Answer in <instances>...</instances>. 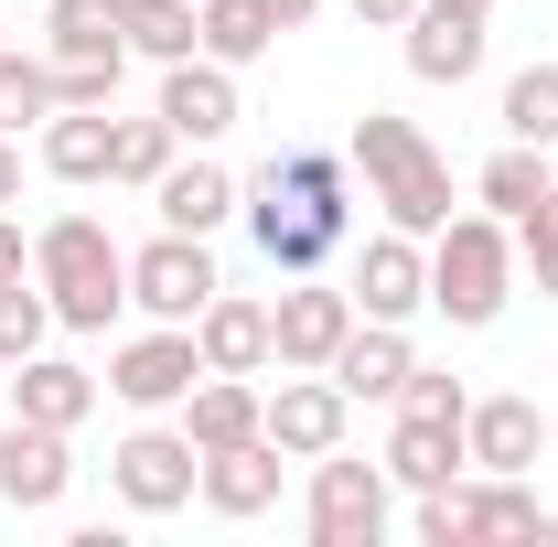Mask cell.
<instances>
[{
	"label": "cell",
	"instance_id": "obj_2",
	"mask_svg": "<svg viewBox=\"0 0 558 547\" xmlns=\"http://www.w3.org/2000/svg\"><path fill=\"white\" fill-rule=\"evenodd\" d=\"M344 161L365 172V205L387 215V226H409V236H440L451 226V161H440V139L418 130V119H398V108H365L344 139Z\"/></svg>",
	"mask_w": 558,
	"mask_h": 547
},
{
	"label": "cell",
	"instance_id": "obj_8",
	"mask_svg": "<svg viewBox=\"0 0 558 547\" xmlns=\"http://www.w3.org/2000/svg\"><path fill=\"white\" fill-rule=\"evenodd\" d=\"M194 376H205V354H194V323H150V333H130L119 354H108V398L140 418L183 409L194 398Z\"/></svg>",
	"mask_w": 558,
	"mask_h": 547
},
{
	"label": "cell",
	"instance_id": "obj_29",
	"mask_svg": "<svg viewBox=\"0 0 558 547\" xmlns=\"http://www.w3.org/2000/svg\"><path fill=\"white\" fill-rule=\"evenodd\" d=\"M54 108H65V97H54V54H22V44H11V54H0V130L22 139V130H44Z\"/></svg>",
	"mask_w": 558,
	"mask_h": 547
},
{
	"label": "cell",
	"instance_id": "obj_39",
	"mask_svg": "<svg viewBox=\"0 0 558 547\" xmlns=\"http://www.w3.org/2000/svg\"><path fill=\"white\" fill-rule=\"evenodd\" d=\"M312 11H323V0H269V22H279V33H301Z\"/></svg>",
	"mask_w": 558,
	"mask_h": 547
},
{
	"label": "cell",
	"instance_id": "obj_21",
	"mask_svg": "<svg viewBox=\"0 0 558 547\" xmlns=\"http://www.w3.org/2000/svg\"><path fill=\"white\" fill-rule=\"evenodd\" d=\"M473 473V451H462V418H409L398 409V429H387V483L398 494H440V483Z\"/></svg>",
	"mask_w": 558,
	"mask_h": 547
},
{
	"label": "cell",
	"instance_id": "obj_37",
	"mask_svg": "<svg viewBox=\"0 0 558 547\" xmlns=\"http://www.w3.org/2000/svg\"><path fill=\"white\" fill-rule=\"evenodd\" d=\"M0 279H33V236H22L11 215H0Z\"/></svg>",
	"mask_w": 558,
	"mask_h": 547
},
{
	"label": "cell",
	"instance_id": "obj_4",
	"mask_svg": "<svg viewBox=\"0 0 558 547\" xmlns=\"http://www.w3.org/2000/svg\"><path fill=\"white\" fill-rule=\"evenodd\" d=\"M505 301H515V226L505 215H451L429 236V312L451 333H484Z\"/></svg>",
	"mask_w": 558,
	"mask_h": 547
},
{
	"label": "cell",
	"instance_id": "obj_5",
	"mask_svg": "<svg viewBox=\"0 0 558 547\" xmlns=\"http://www.w3.org/2000/svg\"><path fill=\"white\" fill-rule=\"evenodd\" d=\"M484 537H558V515L526 494V473H462L418 494V547H484Z\"/></svg>",
	"mask_w": 558,
	"mask_h": 547
},
{
	"label": "cell",
	"instance_id": "obj_12",
	"mask_svg": "<svg viewBox=\"0 0 558 547\" xmlns=\"http://www.w3.org/2000/svg\"><path fill=\"white\" fill-rule=\"evenodd\" d=\"M65 494H75V429L11 418V429H0V505H11V515H54Z\"/></svg>",
	"mask_w": 558,
	"mask_h": 547
},
{
	"label": "cell",
	"instance_id": "obj_33",
	"mask_svg": "<svg viewBox=\"0 0 558 547\" xmlns=\"http://www.w3.org/2000/svg\"><path fill=\"white\" fill-rule=\"evenodd\" d=\"M515 269L537 279V301H558V183L515 215Z\"/></svg>",
	"mask_w": 558,
	"mask_h": 547
},
{
	"label": "cell",
	"instance_id": "obj_27",
	"mask_svg": "<svg viewBox=\"0 0 558 547\" xmlns=\"http://www.w3.org/2000/svg\"><path fill=\"white\" fill-rule=\"evenodd\" d=\"M194 22H205V54H215V65H236V75H247V65L279 44L269 0H194Z\"/></svg>",
	"mask_w": 558,
	"mask_h": 547
},
{
	"label": "cell",
	"instance_id": "obj_31",
	"mask_svg": "<svg viewBox=\"0 0 558 547\" xmlns=\"http://www.w3.org/2000/svg\"><path fill=\"white\" fill-rule=\"evenodd\" d=\"M505 139L558 150V65H515L505 75Z\"/></svg>",
	"mask_w": 558,
	"mask_h": 547
},
{
	"label": "cell",
	"instance_id": "obj_15",
	"mask_svg": "<svg viewBox=\"0 0 558 547\" xmlns=\"http://www.w3.org/2000/svg\"><path fill=\"white\" fill-rule=\"evenodd\" d=\"M279 473H290V451L258 429V440H236V451H205L194 505H205V515H226V526H247V515H269V505H279Z\"/></svg>",
	"mask_w": 558,
	"mask_h": 547
},
{
	"label": "cell",
	"instance_id": "obj_40",
	"mask_svg": "<svg viewBox=\"0 0 558 547\" xmlns=\"http://www.w3.org/2000/svg\"><path fill=\"white\" fill-rule=\"evenodd\" d=\"M418 11H451V22H494V0H418Z\"/></svg>",
	"mask_w": 558,
	"mask_h": 547
},
{
	"label": "cell",
	"instance_id": "obj_20",
	"mask_svg": "<svg viewBox=\"0 0 558 547\" xmlns=\"http://www.w3.org/2000/svg\"><path fill=\"white\" fill-rule=\"evenodd\" d=\"M258 429H269V387L258 376H194V398H183V440L194 451H236Z\"/></svg>",
	"mask_w": 558,
	"mask_h": 547
},
{
	"label": "cell",
	"instance_id": "obj_1",
	"mask_svg": "<svg viewBox=\"0 0 558 547\" xmlns=\"http://www.w3.org/2000/svg\"><path fill=\"white\" fill-rule=\"evenodd\" d=\"M236 215H247V236L279 279L323 269L354 236V161L344 150H269V172L236 183Z\"/></svg>",
	"mask_w": 558,
	"mask_h": 547
},
{
	"label": "cell",
	"instance_id": "obj_13",
	"mask_svg": "<svg viewBox=\"0 0 558 547\" xmlns=\"http://www.w3.org/2000/svg\"><path fill=\"white\" fill-rule=\"evenodd\" d=\"M354 323H365V312H354V290H323V279H312V269H301V279H290V290H279V301H269L279 365H333Z\"/></svg>",
	"mask_w": 558,
	"mask_h": 547
},
{
	"label": "cell",
	"instance_id": "obj_35",
	"mask_svg": "<svg viewBox=\"0 0 558 547\" xmlns=\"http://www.w3.org/2000/svg\"><path fill=\"white\" fill-rule=\"evenodd\" d=\"M398 409H409V418H462V409H473V387H462V376H440V365H409Z\"/></svg>",
	"mask_w": 558,
	"mask_h": 547
},
{
	"label": "cell",
	"instance_id": "obj_3",
	"mask_svg": "<svg viewBox=\"0 0 558 547\" xmlns=\"http://www.w3.org/2000/svg\"><path fill=\"white\" fill-rule=\"evenodd\" d=\"M33 279L54 301V333H108L130 312V247L108 236V215H54L33 226Z\"/></svg>",
	"mask_w": 558,
	"mask_h": 547
},
{
	"label": "cell",
	"instance_id": "obj_14",
	"mask_svg": "<svg viewBox=\"0 0 558 547\" xmlns=\"http://www.w3.org/2000/svg\"><path fill=\"white\" fill-rule=\"evenodd\" d=\"M194 354H205V376H269V365H279L269 301H247V290H215L205 312H194Z\"/></svg>",
	"mask_w": 558,
	"mask_h": 547
},
{
	"label": "cell",
	"instance_id": "obj_19",
	"mask_svg": "<svg viewBox=\"0 0 558 547\" xmlns=\"http://www.w3.org/2000/svg\"><path fill=\"white\" fill-rule=\"evenodd\" d=\"M409 365H418L409 323H354V333H344V354H333L323 376L344 387L354 409H365V398H387V409H398V387H409Z\"/></svg>",
	"mask_w": 558,
	"mask_h": 547
},
{
	"label": "cell",
	"instance_id": "obj_36",
	"mask_svg": "<svg viewBox=\"0 0 558 547\" xmlns=\"http://www.w3.org/2000/svg\"><path fill=\"white\" fill-rule=\"evenodd\" d=\"M344 11H354V22H376V33H409V22H418V0H344Z\"/></svg>",
	"mask_w": 558,
	"mask_h": 547
},
{
	"label": "cell",
	"instance_id": "obj_10",
	"mask_svg": "<svg viewBox=\"0 0 558 547\" xmlns=\"http://www.w3.org/2000/svg\"><path fill=\"white\" fill-rule=\"evenodd\" d=\"M354 312L365 323H418L429 312V236H409V226H376L365 247H354Z\"/></svg>",
	"mask_w": 558,
	"mask_h": 547
},
{
	"label": "cell",
	"instance_id": "obj_28",
	"mask_svg": "<svg viewBox=\"0 0 558 547\" xmlns=\"http://www.w3.org/2000/svg\"><path fill=\"white\" fill-rule=\"evenodd\" d=\"M130 54H140V65H183V54H205L194 0H130Z\"/></svg>",
	"mask_w": 558,
	"mask_h": 547
},
{
	"label": "cell",
	"instance_id": "obj_9",
	"mask_svg": "<svg viewBox=\"0 0 558 547\" xmlns=\"http://www.w3.org/2000/svg\"><path fill=\"white\" fill-rule=\"evenodd\" d=\"M194 483H205V451H194L183 429H130V440L108 451V494H119L130 515H183Z\"/></svg>",
	"mask_w": 558,
	"mask_h": 547
},
{
	"label": "cell",
	"instance_id": "obj_16",
	"mask_svg": "<svg viewBox=\"0 0 558 547\" xmlns=\"http://www.w3.org/2000/svg\"><path fill=\"white\" fill-rule=\"evenodd\" d=\"M183 150H215V139L236 130V65H215V54H183V65H161V97H150Z\"/></svg>",
	"mask_w": 558,
	"mask_h": 547
},
{
	"label": "cell",
	"instance_id": "obj_17",
	"mask_svg": "<svg viewBox=\"0 0 558 547\" xmlns=\"http://www.w3.org/2000/svg\"><path fill=\"white\" fill-rule=\"evenodd\" d=\"M462 451H473V473H537L548 462V409L537 398H473L462 409Z\"/></svg>",
	"mask_w": 558,
	"mask_h": 547
},
{
	"label": "cell",
	"instance_id": "obj_18",
	"mask_svg": "<svg viewBox=\"0 0 558 547\" xmlns=\"http://www.w3.org/2000/svg\"><path fill=\"white\" fill-rule=\"evenodd\" d=\"M97 398H108V376H86V365H65V354H22V365H11V418L86 429V418H97Z\"/></svg>",
	"mask_w": 558,
	"mask_h": 547
},
{
	"label": "cell",
	"instance_id": "obj_7",
	"mask_svg": "<svg viewBox=\"0 0 558 547\" xmlns=\"http://www.w3.org/2000/svg\"><path fill=\"white\" fill-rule=\"evenodd\" d=\"M215 290H226V269H215V247H205V236L161 226L150 247H130V312H150V323H194Z\"/></svg>",
	"mask_w": 558,
	"mask_h": 547
},
{
	"label": "cell",
	"instance_id": "obj_34",
	"mask_svg": "<svg viewBox=\"0 0 558 547\" xmlns=\"http://www.w3.org/2000/svg\"><path fill=\"white\" fill-rule=\"evenodd\" d=\"M119 75H130V54H54V97L65 108H119Z\"/></svg>",
	"mask_w": 558,
	"mask_h": 547
},
{
	"label": "cell",
	"instance_id": "obj_38",
	"mask_svg": "<svg viewBox=\"0 0 558 547\" xmlns=\"http://www.w3.org/2000/svg\"><path fill=\"white\" fill-rule=\"evenodd\" d=\"M11 205H22V139L0 130V215H11Z\"/></svg>",
	"mask_w": 558,
	"mask_h": 547
},
{
	"label": "cell",
	"instance_id": "obj_26",
	"mask_svg": "<svg viewBox=\"0 0 558 547\" xmlns=\"http://www.w3.org/2000/svg\"><path fill=\"white\" fill-rule=\"evenodd\" d=\"M548 183H558V172H548V150H537V139H505V150H494L484 172H473V205H484V215H505V226H515V215L537 205Z\"/></svg>",
	"mask_w": 558,
	"mask_h": 547
},
{
	"label": "cell",
	"instance_id": "obj_30",
	"mask_svg": "<svg viewBox=\"0 0 558 547\" xmlns=\"http://www.w3.org/2000/svg\"><path fill=\"white\" fill-rule=\"evenodd\" d=\"M172 161H183V130H172L161 108H150V119H119V150H108V183H140V194H150V183H161Z\"/></svg>",
	"mask_w": 558,
	"mask_h": 547
},
{
	"label": "cell",
	"instance_id": "obj_23",
	"mask_svg": "<svg viewBox=\"0 0 558 547\" xmlns=\"http://www.w3.org/2000/svg\"><path fill=\"white\" fill-rule=\"evenodd\" d=\"M150 205H161V226H183V236H215V226L236 215V172L194 150V161H172V172L150 183Z\"/></svg>",
	"mask_w": 558,
	"mask_h": 547
},
{
	"label": "cell",
	"instance_id": "obj_22",
	"mask_svg": "<svg viewBox=\"0 0 558 547\" xmlns=\"http://www.w3.org/2000/svg\"><path fill=\"white\" fill-rule=\"evenodd\" d=\"M108 150H119V108H54L33 130V161L54 183H108Z\"/></svg>",
	"mask_w": 558,
	"mask_h": 547
},
{
	"label": "cell",
	"instance_id": "obj_41",
	"mask_svg": "<svg viewBox=\"0 0 558 547\" xmlns=\"http://www.w3.org/2000/svg\"><path fill=\"white\" fill-rule=\"evenodd\" d=\"M0 54H11V22H0Z\"/></svg>",
	"mask_w": 558,
	"mask_h": 547
},
{
	"label": "cell",
	"instance_id": "obj_32",
	"mask_svg": "<svg viewBox=\"0 0 558 547\" xmlns=\"http://www.w3.org/2000/svg\"><path fill=\"white\" fill-rule=\"evenodd\" d=\"M54 333V301H44V279H0V376L22 365V354H44Z\"/></svg>",
	"mask_w": 558,
	"mask_h": 547
},
{
	"label": "cell",
	"instance_id": "obj_6",
	"mask_svg": "<svg viewBox=\"0 0 558 547\" xmlns=\"http://www.w3.org/2000/svg\"><path fill=\"white\" fill-rule=\"evenodd\" d=\"M301 526H312V547H387V526H398L387 462L323 451V462H312V494H301Z\"/></svg>",
	"mask_w": 558,
	"mask_h": 547
},
{
	"label": "cell",
	"instance_id": "obj_25",
	"mask_svg": "<svg viewBox=\"0 0 558 547\" xmlns=\"http://www.w3.org/2000/svg\"><path fill=\"white\" fill-rule=\"evenodd\" d=\"M44 54H130V0H44Z\"/></svg>",
	"mask_w": 558,
	"mask_h": 547
},
{
	"label": "cell",
	"instance_id": "obj_11",
	"mask_svg": "<svg viewBox=\"0 0 558 547\" xmlns=\"http://www.w3.org/2000/svg\"><path fill=\"white\" fill-rule=\"evenodd\" d=\"M344 429H354V398L323 376V365H279V387H269V440L290 451V462L344 451Z\"/></svg>",
	"mask_w": 558,
	"mask_h": 547
},
{
	"label": "cell",
	"instance_id": "obj_24",
	"mask_svg": "<svg viewBox=\"0 0 558 547\" xmlns=\"http://www.w3.org/2000/svg\"><path fill=\"white\" fill-rule=\"evenodd\" d=\"M409 75H418V86H462V75H484V22L418 11V22H409Z\"/></svg>",
	"mask_w": 558,
	"mask_h": 547
}]
</instances>
